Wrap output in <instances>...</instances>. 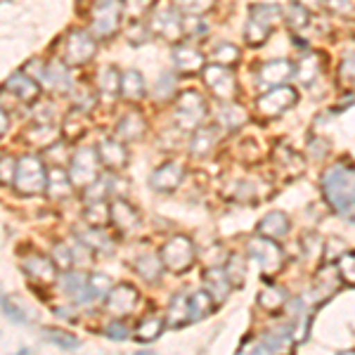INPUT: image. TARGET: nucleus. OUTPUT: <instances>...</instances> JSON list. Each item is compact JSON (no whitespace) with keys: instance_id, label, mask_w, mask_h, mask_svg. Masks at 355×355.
Here are the masks:
<instances>
[{"instance_id":"1","label":"nucleus","mask_w":355,"mask_h":355,"mask_svg":"<svg viewBox=\"0 0 355 355\" xmlns=\"http://www.w3.org/2000/svg\"><path fill=\"white\" fill-rule=\"evenodd\" d=\"M322 194L336 214L346 216L355 206V166L334 164L322 175Z\"/></svg>"},{"instance_id":"2","label":"nucleus","mask_w":355,"mask_h":355,"mask_svg":"<svg viewBox=\"0 0 355 355\" xmlns=\"http://www.w3.org/2000/svg\"><path fill=\"white\" fill-rule=\"evenodd\" d=\"M15 190L24 197H36L45 192L48 185V168H45L43 159L36 154H26V157L17 159L15 168Z\"/></svg>"},{"instance_id":"3","label":"nucleus","mask_w":355,"mask_h":355,"mask_svg":"<svg viewBox=\"0 0 355 355\" xmlns=\"http://www.w3.org/2000/svg\"><path fill=\"white\" fill-rule=\"evenodd\" d=\"M67 173L71 185L78 187V190H83L90 182H95L100 178V157H97V150H93V147H81L71 157Z\"/></svg>"},{"instance_id":"4","label":"nucleus","mask_w":355,"mask_h":355,"mask_svg":"<svg viewBox=\"0 0 355 355\" xmlns=\"http://www.w3.org/2000/svg\"><path fill=\"white\" fill-rule=\"evenodd\" d=\"M159 259H162L164 268H168L171 272H175V275L187 272L194 266V244H192V239L182 237V234L168 239V242L162 246V256H159Z\"/></svg>"},{"instance_id":"5","label":"nucleus","mask_w":355,"mask_h":355,"mask_svg":"<svg viewBox=\"0 0 355 355\" xmlns=\"http://www.w3.org/2000/svg\"><path fill=\"white\" fill-rule=\"evenodd\" d=\"M206 119V100L197 90H185L175 100V123L185 130H194Z\"/></svg>"},{"instance_id":"6","label":"nucleus","mask_w":355,"mask_h":355,"mask_svg":"<svg viewBox=\"0 0 355 355\" xmlns=\"http://www.w3.org/2000/svg\"><path fill=\"white\" fill-rule=\"evenodd\" d=\"M296 100H299L296 90L282 83V85H275V88L266 90V93L256 100V110H259L261 116L275 119V116H279V114L287 112L289 107H294Z\"/></svg>"},{"instance_id":"7","label":"nucleus","mask_w":355,"mask_h":355,"mask_svg":"<svg viewBox=\"0 0 355 355\" xmlns=\"http://www.w3.org/2000/svg\"><path fill=\"white\" fill-rule=\"evenodd\" d=\"M246 254L251 256V259L259 261L261 270L266 275H275L279 272V268H282V249H279V244L275 242V239H268L259 234V237H254L249 244H246Z\"/></svg>"},{"instance_id":"8","label":"nucleus","mask_w":355,"mask_h":355,"mask_svg":"<svg viewBox=\"0 0 355 355\" xmlns=\"http://www.w3.org/2000/svg\"><path fill=\"white\" fill-rule=\"evenodd\" d=\"M95 38L90 33L73 28L64 38V62L69 67H83L95 57Z\"/></svg>"},{"instance_id":"9","label":"nucleus","mask_w":355,"mask_h":355,"mask_svg":"<svg viewBox=\"0 0 355 355\" xmlns=\"http://www.w3.org/2000/svg\"><path fill=\"white\" fill-rule=\"evenodd\" d=\"M119 24H121V5H119L116 0L100 3L93 10V21H90L93 38L107 41V38H112L114 33L119 31Z\"/></svg>"},{"instance_id":"10","label":"nucleus","mask_w":355,"mask_h":355,"mask_svg":"<svg viewBox=\"0 0 355 355\" xmlns=\"http://www.w3.org/2000/svg\"><path fill=\"white\" fill-rule=\"evenodd\" d=\"M150 31H157L166 41H178L182 36V17L178 15L175 8L166 3H159L152 12Z\"/></svg>"},{"instance_id":"11","label":"nucleus","mask_w":355,"mask_h":355,"mask_svg":"<svg viewBox=\"0 0 355 355\" xmlns=\"http://www.w3.org/2000/svg\"><path fill=\"white\" fill-rule=\"evenodd\" d=\"M204 81L211 88L218 100H232L237 95V78H234L232 69L223 67V64H209L204 67Z\"/></svg>"},{"instance_id":"12","label":"nucleus","mask_w":355,"mask_h":355,"mask_svg":"<svg viewBox=\"0 0 355 355\" xmlns=\"http://www.w3.org/2000/svg\"><path fill=\"white\" fill-rule=\"evenodd\" d=\"M137 301H140V294L133 284H116L112 287V291L107 294V311H110L114 318H123V315L133 313Z\"/></svg>"},{"instance_id":"13","label":"nucleus","mask_w":355,"mask_h":355,"mask_svg":"<svg viewBox=\"0 0 355 355\" xmlns=\"http://www.w3.org/2000/svg\"><path fill=\"white\" fill-rule=\"evenodd\" d=\"M185 178V166L180 162H166L150 175V187L157 192H173Z\"/></svg>"},{"instance_id":"14","label":"nucleus","mask_w":355,"mask_h":355,"mask_svg":"<svg viewBox=\"0 0 355 355\" xmlns=\"http://www.w3.org/2000/svg\"><path fill=\"white\" fill-rule=\"evenodd\" d=\"M95 150L97 157H100V164L107 166L110 171H123L128 166V150L119 137H105Z\"/></svg>"},{"instance_id":"15","label":"nucleus","mask_w":355,"mask_h":355,"mask_svg":"<svg viewBox=\"0 0 355 355\" xmlns=\"http://www.w3.org/2000/svg\"><path fill=\"white\" fill-rule=\"evenodd\" d=\"M21 270H24L28 279H33V282H38V284H50L57 279L55 261L48 259V256H41V254L26 256V259L21 261Z\"/></svg>"},{"instance_id":"16","label":"nucleus","mask_w":355,"mask_h":355,"mask_svg":"<svg viewBox=\"0 0 355 355\" xmlns=\"http://www.w3.org/2000/svg\"><path fill=\"white\" fill-rule=\"evenodd\" d=\"M110 223L119 232H133L140 225V214L123 197H116L110 204Z\"/></svg>"},{"instance_id":"17","label":"nucleus","mask_w":355,"mask_h":355,"mask_svg":"<svg viewBox=\"0 0 355 355\" xmlns=\"http://www.w3.org/2000/svg\"><path fill=\"white\" fill-rule=\"evenodd\" d=\"M294 64L287 60H270L266 62L261 69H259V81L263 85V90L266 88H275V85H282L287 83L291 76H294Z\"/></svg>"},{"instance_id":"18","label":"nucleus","mask_w":355,"mask_h":355,"mask_svg":"<svg viewBox=\"0 0 355 355\" xmlns=\"http://www.w3.org/2000/svg\"><path fill=\"white\" fill-rule=\"evenodd\" d=\"M5 90L12 93L17 100L24 102V105H31V102L38 100L41 95V88H38V81H33L31 76H26L24 71H17L5 81Z\"/></svg>"},{"instance_id":"19","label":"nucleus","mask_w":355,"mask_h":355,"mask_svg":"<svg viewBox=\"0 0 355 355\" xmlns=\"http://www.w3.org/2000/svg\"><path fill=\"white\" fill-rule=\"evenodd\" d=\"M145 130H147L145 116H142L137 110H130L119 119L116 130H114V133H116V137L121 142H137L142 135H145Z\"/></svg>"},{"instance_id":"20","label":"nucleus","mask_w":355,"mask_h":355,"mask_svg":"<svg viewBox=\"0 0 355 355\" xmlns=\"http://www.w3.org/2000/svg\"><path fill=\"white\" fill-rule=\"evenodd\" d=\"M41 83L48 90H53V93L64 95L71 90V73H69L67 64H62V62H50V64H45V73H43Z\"/></svg>"},{"instance_id":"21","label":"nucleus","mask_w":355,"mask_h":355,"mask_svg":"<svg viewBox=\"0 0 355 355\" xmlns=\"http://www.w3.org/2000/svg\"><path fill=\"white\" fill-rule=\"evenodd\" d=\"M78 239H81V246L90 251L95 256H107L114 251V239H110V234L102 232V227L90 225L88 230H78Z\"/></svg>"},{"instance_id":"22","label":"nucleus","mask_w":355,"mask_h":355,"mask_svg":"<svg viewBox=\"0 0 355 355\" xmlns=\"http://www.w3.org/2000/svg\"><path fill=\"white\" fill-rule=\"evenodd\" d=\"M256 230H259V234H263V237L279 242V239L287 237V232H289V218H287V214H282V211H270V214L263 216V218L259 220Z\"/></svg>"},{"instance_id":"23","label":"nucleus","mask_w":355,"mask_h":355,"mask_svg":"<svg viewBox=\"0 0 355 355\" xmlns=\"http://www.w3.org/2000/svg\"><path fill=\"white\" fill-rule=\"evenodd\" d=\"M45 192L53 202H62V199H69L73 194V185L69 180V173L64 168H50L48 171V185H45Z\"/></svg>"},{"instance_id":"24","label":"nucleus","mask_w":355,"mask_h":355,"mask_svg":"<svg viewBox=\"0 0 355 355\" xmlns=\"http://www.w3.org/2000/svg\"><path fill=\"white\" fill-rule=\"evenodd\" d=\"M204 287L209 291L211 296H214L216 303H223L227 299V294H230V279H227L225 275V268H209V270L204 272Z\"/></svg>"},{"instance_id":"25","label":"nucleus","mask_w":355,"mask_h":355,"mask_svg":"<svg viewBox=\"0 0 355 355\" xmlns=\"http://www.w3.org/2000/svg\"><path fill=\"white\" fill-rule=\"evenodd\" d=\"M62 289H64V294L73 303H78V306H83V303L90 301L88 277H85L83 272H71V270H69L64 277H62Z\"/></svg>"},{"instance_id":"26","label":"nucleus","mask_w":355,"mask_h":355,"mask_svg":"<svg viewBox=\"0 0 355 355\" xmlns=\"http://www.w3.org/2000/svg\"><path fill=\"white\" fill-rule=\"evenodd\" d=\"M90 130V121L85 110H73L67 114L64 123H62V135L67 142H78Z\"/></svg>"},{"instance_id":"27","label":"nucleus","mask_w":355,"mask_h":355,"mask_svg":"<svg viewBox=\"0 0 355 355\" xmlns=\"http://www.w3.org/2000/svg\"><path fill=\"white\" fill-rule=\"evenodd\" d=\"M190 322H194L192 308H190V296L178 294L168 306V324L173 329H180V327H187Z\"/></svg>"},{"instance_id":"28","label":"nucleus","mask_w":355,"mask_h":355,"mask_svg":"<svg viewBox=\"0 0 355 355\" xmlns=\"http://www.w3.org/2000/svg\"><path fill=\"white\" fill-rule=\"evenodd\" d=\"M173 64L180 71H199L204 67V55L192 45H175L173 48Z\"/></svg>"},{"instance_id":"29","label":"nucleus","mask_w":355,"mask_h":355,"mask_svg":"<svg viewBox=\"0 0 355 355\" xmlns=\"http://www.w3.org/2000/svg\"><path fill=\"white\" fill-rule=\"evenodd\" d=\"M133 270L140 275L145 282H159V277H162V272H164V263L159 256L142 254L133 261Z\"/></svg>"},{"instance_id":"30","label":"nucleus","mask_w":355,"mask_h":355,"mask_svg":"<svg viewBox=\"0 0 355 355\" xmlns=\"http://www.w3.org/2000/svg\"><path fill=\"white\" fill-rule=\"evenodd\" d=\"M164 331V318L162 315H147L137 322L135 327V341L140 343H152L154 339H159Z\"/></svg>"},{"instance_id":"31","label":"nucleus","mask_w":355,"mask_h":355,"mask_svg":"<svg viewBox=\"0 0 355 355\" xmlns=\"http://www.w3.org/2000/svg\"><path fill=\"white\" fill-rule=\"evenodd\" d=\"M119 93L130 102H137L140 97H145V78H142V73L135 71V69H128L125 73H121V90Z\"/></svg>"},{"instance_id":"32","label":"nucleus","mask_w":355,"mask_h":355,"mask_svg":"<svg viewBox=\"0 0 355 355\" xmlns=\"http://www.w3.org/2000/svg\"><path fill=\"white\" fill-rule=\"evenodd\" d=\"M216 128H209V125H197L192 130V140H190V152L197 154V157H204V154L211 152V147L216 145Z\"/></svg>"},{"instance_id":"33","label":"nucleus","mask_w":355,"mask_h":355,"mask_svg":"<svg viewBox=\"0 0 355 355\" xmlns=\"http://www.w3.org/2000/svg\"><path fill=\"white\" fill-rule=\"evenodd\" d=\"M57 140V128L50 123H36L26 130V142L36 147H53Z\"/></svg>"},{"instance_id":"34","label":"nucleus","mask_w":355,"mask_h":355,"mask_svg":"<svg viewBox=\"0 0 355 355\" xmlns=\"http://www.w3.org/2000/svg\"><path fill=\"white\" fill-rule=\"evenodd\" d=\"M244 121H246V112H244L239 105H232V102L227 100L225 105L220 107V112H218V123L223 125V128L237 130L239 125H244Z\"/></svg>"},{"instance_id":"35","label":"nucleus","mask_w":355,"mask_h":355,"mask_svg":"<svg viewBox=\"0 0 355 355\" xmlns=\"http://www.w3.org/2000/svg\"><path fill=\"white\" fill-rule=\"evenodd\" d=\"M322 62H324V57L320 55V53H311V50H306L301 57V69H299V76H301V81L303 83H313L315 78H318V73H320V69H322Z\"/></svg>"},{"instance_id":"36","label":"nucleus","mask_w":355,"mask_h":355,"mask_svg":"<svg viewBox=\"0 0 355 355\" xmlns=\"http://www.w3.org/2000/svg\"><path fill=\"white\" fill-rule=\"evenodd\" d=\"M249 19L259 21V24H266V26H275L279 19H282V8L277 5H251L249 8Z\"/></svg>"},{"instance_id":"37","label":"nucleus","mask_w":355,"mask_h":355,"mask_svg":"<svg viewBox=\"0 0 355 355\" xmlns=\"http://www.w3.org/2000/svg\"><path fill=\"white\" fill-rule=\"evenodd\" d=\"M43 339L55 343V346H60V348H64V351H73V348L81 346V341H78L73 334L62 331V329H55V327H43Z\"/></svg>"},{"instance_id":"38","label":"nucleus","mask_w":355,"mask_h":355,"mask_svg":"<svg viewBox=\"0 0 355 355\" xmlns=\"http://www.w3.org/2000/svg\"><path fill=\"white\" fill-rule=\"evenodd\" d=\"M190 308H192V318L202 320L214 311V296H211L206 289L194 291V294L190 296Z\"/></svg>"},{"instance_id":"39","label":"nucleus","mask_w":355,"mask_h":355,"mask_svg":"<svg viewBox=\"0 0 355 355\" xmlns=\"http://www.w3.org/2000/svg\"><path fill=\"white\" fill-rule=\"evenodd\" d=\"M270 31H272L270 26L249 19V21H246V26H244V41H246V45H251V48H259V45H263L268 41Z\"/></svg>"},{"instance_id":"40","label":"nucleus","mask_w":355,"mask_h":355,"mask_svg":"<svg viewBox=\"0 0 355 355\" xmlns=\"http://www.w3.org/2000/svg\"><path fill=\"white\" fill-rule=\"evenodd\" d=\"M259 303H261V308H266L268 313H277L279 308H284V303H287V291L279 289V287H268L259 296Z\"/></svg>"},{"instance_id":"41","label":"nucleus","mask_w":355,"mask_h":355,"mask_svg":"<svg viewBox=\"0 0 355 355\" xmlns=\"http://www.w3.org/2000/svg\"><path fill=\"white\" fill-rule=\"evenodd\" d=\"M0 311L8 315V320H12V322H17V324H26L28 322L24 306H21L17 299H12V296H8V294L0 296Z\"/></svg>"},{"instance_id":"42","label":"nucleus","mask_w":355,"mask_h":355,"mask_svg":"<svg viewBox=\"0 0 355 355\" xmlns=\"http://www.w3.org/2000/svg\"><path fill=\"white\" fill-rule=\"evenodd\" d=\"M112 279L105 272H93L88 277V291H90V301L93 299H107V294L112 291Z\"/></svg>"},{"instance_id":"43","label":"nucleus","mask_w":355,"mask_h":355,"mask_svg":"<svg viewBox=\"0 0 355 355\" xmlns=\"http://www.w3.org/2000/svg\"><path fill=\"white\" fill-rule=\"evenodd\" d=\"M97 85H100V90L105 95H116L119 90H121V73H119L114 67H105L100 71V81H97Z\"/></svg>"},{"instance_id":"44","label":"nucleus","mask_w":355,"mask_h":355,"mask_svg":"<svg viewBox=\"0 0 355 355\" xmlns=\"http://www.w3.org/2000/svg\"><path fill=\"white\" fill-rule=\"evenodd\" d=\"M225 275L227 279H230V284H234V287H242L244 284V277H246V259H242V256H230L225 263Z\"/></svg>"},{"instance_id":"45","label":"nucleus","mask_w":355,"mask_h":355,"mask_svg":"<svg viewBox=\"0 0 355 355\" xmlns=\"http://www.w3.org/2000/svg\"><path fill=\"white\" fill-rule=\"evenodd\" d=\"M211 62H214V64H223V67L234 64V62H239V50L230 43H218L211 50Z\"/></svg>"},{"instance_id":"46","label":"nucleus","mask_w":355,"mask_h":355,"mask_svg":"<svg viewBox=\"0 0 355 355\" xmlns=\"http://www.w3.org/2000/svg\"><path fill=\"white\" fill-rule=\"evenodd\" d=\"M287 21H289V26L291 28H303V26H308V21H311V10H306L301 3H291L289 5V10H287Z\"/></svg>"},{"instance_id":"47","label":"nucleus","mask_w":355,"mask_h":355,"mask_svg":"<svg viewBox=\"0 0 355 355\" xmlns=\"http://www.w3.org/2000/svg\"><path fill=\"white\" fill-rule=\"evenodd\" d=\"M85 220L95 227H102L107 220H110V206L105 202H93L88 204V211H85Z\"/></svg>"},{"instance_id":"48","label":"nucleus","mask_w":355,"mask_h":355,"mask_svg":"<svg viewBox=\"0 0 355 355\" xmlns=\"http://www.w3.org/2000/svg\"><path fill=\"white\" fill-rule=\"evenodd\" d=\"M53 261H55V266L60 268V270H71V266H73V254H71V249H69L67 244H55L53 246Z\"/></svg>"},{"instance_id":"49","label":"nucleus","mask_w":355,"mask_h":355,"mask_svg":"<svg viewBox=\"0 0 355 355\" xmlns=\"http://www.w3.org/2000/svg\"><path fill=\"white\" fill-rule=\"evenodd\" d=\"M339 275L346 284L355 287V254L339 256Z\"/></svg>"},{"instance_id":"50","label":"nucleus","mask_w":355,"mask_h":355,"mask_svg":"<svg viewBox=\"0 0 355 355\" xmlns=\"http://www.w3.org/2000/svg\"><path fill=\"white\" fill-rule=\"evenodd\" d=\"M128 334H130V329L121 322V318H114L112 322L105 327V336L112 341H125L128 339Z\"/></svg>"},{"instance_id":"51","label":"nucleus","mask_w":355,"mask_h":355,"mask_svg":"<svg viewBox=\"0 0 355 355\" xmlns=\"http://www.w3.org/2000/svg\"><path fill=\"white\" fill-rule=\"evenodd\" d=\"M185 15H206L216 5V0H180Z\"/></svg>"},{"instance_id":"52","label":"nucleus","mask_w":355,"mask_h":355,"mask_svg":"<svg viewBox=\"0 0 355 355\" xmlns=\"http://www.w3.org/2000/svg\"><path fill=\"white\" fill-rule=\"evenodd\" d=\"M173 88H175V78L171 76V71L162 73V78H159L157 88H154V95L159 97V100H168L171 95H173Z\"/></svg>"},{"instance_id":"53","label":"nucleus","mask_w":355,"mask_h":355,"mask_svg":"<svg viewBox=\"0 0 355 355\" xmlns=\"http://www.w3.org/2000/svg\"><path fill=\"white\" fill-rule=\"evenodd\" d=\"M15 168H17V159H12L10 154H3L0 157V182L3 185L15 180Z\"/></svg>"},{"instance_id":"54","label":"nucleus","mask_w":355,"mask_h":355,"mask_svg":"<svg viewBox=\"0 0 355 355\" xmlns=\"http://www.w3.org/2000/svg\"><path fill=\"white\" fill-rule=\"evenodd\" d=\"M339 78L341 81H353L355 83V55H348L339 67Z\"/></svg>"},{"instance_id":"55","label":"nucleus","mask_w":355,"mask_h":355,"mask_svg":"<svg viewBox=\"0 0 355 355\" xmlns=\"http://www.w3.org/2000/svg\"><path fill=\"white\" fill-rule=\"evenodd\" d=\"M128 38H130V43L140 45V43H145L147 38H150V31H145V26H142V24H133V26H130Z\"/></svg>"},{"instance_id":"56","label":"nucleus","mask_w":355,"mask_h":355,"mask_svg":"<svg viewBox=\"0 0 355 355\" xmlns=\"http://www.w3.org/2000/svg\"><path fill=\"white\" fill-rule=\"evenodd\" d=\"M8 128H10V119H8V114L0 110V137L8 133Z\"/></svg>"},{"instance_id":"57","label":"nucleus","mask_w":355,"mask_h":355,"mask_svg":"<svg viewBox=\"0 0 355 355\" xmlns=\"http://www.w3.org/2000/svg\"><path fill=\"white\" fill-rule=\"evenodd\" d=\"M296 3H301L306 10H315V8H320V5H322V0H296Z\"/></svg>"},{"instance_id":"58","label":"nucleus","mask_w":355,"mask_h":355,"mask_svg":"<svg viewBox=\"0 0 355 355\" xmlns=\"http://www.w3.org/2000/svg\"><path fill=\"white\" fill-rule=\"evenodd\" d=\"M100 3H107V0H100Z\"/></svg>"}]
</instances>
